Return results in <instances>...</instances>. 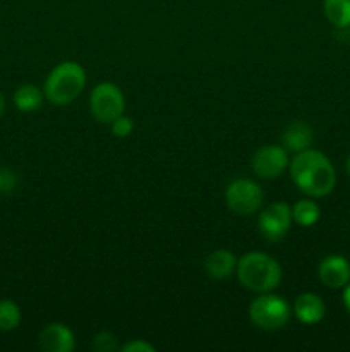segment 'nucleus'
Here are the masks:
<instances>
[{
  "instance_id": "obj_1",
  "label": "nucleus",
  "mask_w": 350,
  "mask_h": 352,
  "mask_svg": "<svg viewBox=\"0 0 350 352\" xmlns=\"http://www.w3.org/2000/svg\"><path fill=\"white\" fill-rule=\"evenodd\" d=\"M288 170L294 184L312 198L328 196L336 184V172L329 158L311 148L295 153L288 164Z\"/></svg>"
},
{
  "instance_id": "obj_2",
  "label": "nucleus",
  "mask_w": 350,
  "mask_h": 352,
  "mask_svg": "<svg viewBox=\"0 0 350 352\" xmlns=\"http://www.w3.org/2000/svg\"><path fill=\"white\" fill-rule=\"evenodd\" d=\"M235 274L244 287L259 294L275 291L283 277L280 263L261 251H249L237 260Z\"/></svg>"
},
{
  "instance_id": "obj_3",
  "label": "nucleus",
  "mask_w": 350,
  "mask_h": 352,
  "mask_svg": "<svg viewBox=\"0 0 350 352\" xmlns=\"http://www.w3.org/2000/svg\"><path fill=\"white\" fill-rule=\"evenodd\" d=\"M86 88V71L74 60H65L55 65L43 85L45 98L54 105L62 107L74 102Z\"/></svg>"
},
{
  "instance_id": "obj_4",
  "label": "nucleus",
  "mask_w": 350,
  "mask_h": 352,
  "mask_svg": "<svg viewBox=\"0 0 350 352\" xmlns=\"http://www.w3.org/2000/svg\"><path fill=\"white\" fill-rule=\"evenodd\" d=\"M292 308L283 298L271 292L257 296L249 306V318L261 330H280L288 323Z\"/></svg>"
},
{
  "instance_id": "obj_5",
  "label": "nucleus",
  "mask_w": 350,
  "mask_h": 352,
  "mask_svg": "<svg viewBox=\"0 0 350 352\" xmlns=\"http://www.w3.org/2000/svg\"><path fill=\"white\" fill-rule=\"evenodd\" d=\"M89 110L102 124H112L126 112V98L122 89L113 82H100L89 95Z\"/></svg>"
},
{
  "instance_id": "obj_6",
  "label": "nucleus",
  "mask_w": 350,
  "mask_h": 352,
  "mask_svg": "<svg viewBox=\"0 0 350 352\" xmlns=\"http://www.w3.org/2000/svg\"><path fill=\"white\" fill-rule=\"evenodd\" d=\"M263 199V189L250 179H237L225 189V203L235 215H253L261 208Z\"/></svg>"
},
{
  "instance_id": "obj_7",
  "label": "nucleus",
  "mask_w": 350,
  "mask_h": 352,
  "mask_svg": "<svg viewBox=\"0 0 350 352\" xmlns=\"http://www.w3.org/2000/svg\"><path fill=\"white\" fill-rule=\"evenodd\" d=\"M292 206L287 203L277 201L263 210L257 217V229L264 239L278 243L288 234L292 226Z\"/></svg>"
},
{
  "instance_id": "obj_8",
  "label": "nucleus",
  "mask_w": 350,
  "mask_h": 352,
  "mask_svg": "<svg viewBox=\"0 0 350 352\" xmlns=\"http://www.w3.org/2000/svg\"><path fill=\"white\" fill-rule=\"evenodd\" d=\"M288 164H290L288 151L281 144H264L253 155V160H250L254 174L266 181L280 177Z\"/></svg>"
},
{
  "instance_id": "obj_9",
  "label": "nucleus",
  "mask_w": 350,
  "mask_h": 352,
  "mask_svg": "<svg viewBox=\"0 0 350 352\" xmlns=\"http://www.w3.org/2000/svg\"><path fill=\"white\" fill-rule=\"evenodd\" d=\"M38 347L45 352H72L75 349L74 333L64 323H50L38 336Z\"/></svg>"
},
{
  "instance_id": "obj_10",
  "label": "nucleus",
  "mask_w": 350,
  "mask_h": 352,
  "mask_svg": "<svg viewBox=\"0 0 350 352\" xmlns=\"http://www.w3.org/2000/svg\"><path fill=\"white\" fill-rule=\"evenodd\" d=\"M319 280L329 289H343L350 282V263L340 254H331L319 263Z\"/></svg>"
},
{
  "instance_id": "obj_11",
  "label": "nucleus",
  "mask_w": 350,
  "mask_h": 352,
  "mask_svg": "<svg viewBox=\"0 0 350 352\" xmlns=\"http://www.w3.org/2000/svg\"><path fill=\"white\" fill-rule=\"evenodd\" d=\"M292 313H294L295 318L301 323H304V325H316V323H319L325 318L326 305L318 294L304 292V294H301L295 299Z\"/></svg>"
},
{
  "instance_id": "obj_12",
  "label": "nucleus",
  "mask_w": 350,
  "mask_h": 352,
  "mask_svg": "<svg viewBox=\"0 0 350 352\" xmlns=\"http://www.w3.org/2000/svg\"><path fill=\"white\" fill-rule=\"evenodd\" d=\"M280 141L285 150L292 151V153H299V151L311 148L312 141H314V133H312L309 124L295 120V122H290L285 127Z\"/></svg>"
},
{
  "instance_id": "obj_13",
  "label": "nucleus",
  "mask_w": 350,
  "mask_h": 352,
  "mask_svg": "<svg viewBox=\"0 0 350 352\" xmlns=\"http://www.w3.org/2000/svg\"><path fill=\"white\" fill-rule=\"evenodd\" d=\"M237 270V258L229 250H216L205 260V272L215 280H225Z\"/></svg>"
},
{
  "instance_id": "obj_14",
  "label": "nucleus",
  "mask_w": 350,
  "mask_h": 352,
  "mask_svg": "<svg viewBox=\"0 0 350 352\" xmlns=\"http://www.w3.org/2000/svg\"><path fill=\"white\" fill-rule=\"evenodd\" d=\"M14 105L19 112L30 113L36 112L38 109H41L45 100L43 89H40L34 85H23L14 91Z\"/></svg>"
},
{
  "instance_id": "obj_15",
  "label": "nucleus",
  "mask_w": 350,
  "mask_h": 352,
  "mask_svg": "<svg viewBox=\"0 0 350 352\" xmlns=\"http://www.w3.org/2000/svg\"><path fill=\"white\" fill-rule=\"evenodd\" d=\"M323 10L336 30L350 26V0H325Z\"/></svg>"
},
{
  "instance_id": "obj_16",
  "label": "nucleus",
  "mask_w": 350,
  "mask_h": 352,
  "mask_svg": "<svg viewBox=\"0 0 350 352\" xmlns=\"http://www.w3.org/2000/svg\"><path fill=\"white\" fill-rule=\"evenodd\" d=\"M319 217H321V210L312 199H299L292 206V220L302 227H312L318 223Z\"/></svg>"
},
{
  "instance_id": "obj_17",
  "label": "nucleus",
  "mask_w": 350,
  "mask_h": 352,
  "mask_svg": "<svg viewBox=\"0 0 350 352\" xmlns=\"http://www.w3.org/2000/svg\"><path fill=\"white\" fill-rule=\"evenodd\" d=\"M21 320L23 315L16 302L9 299L0 301V332H12L21 325Z\"/></svg>"
},
{
  "instance_id": "obj_18",
  "label": "nucleus",
  "mask_w": 350,
  "mask_h": 352,
  "mask_svg": "<svg viewBox=\"0 0 350 352\" xmlns=\"http://www.w3.org/2000/svg\"><path fill=\"white\" fill-rule=\"evenodd\" d=\"M93 349L98 352H112L117 349V337L112 332H100L93 339Z\"/></svg>"
},
{
  "instance_id": "obj_19",
  "label": "nucleus",
  "mask_w": 350,
  "mask_h": 352,
  "mask_svg": "<svg viewBox=\"0 0 350 352\" xmlns=\"http://www.w3.org/2000/svg\"><path fill=\"white\" fill-rule=\"evenodd\" d=\"M110 127H112L113 136L124 140V138L130 136V133H132V129H134V122L130 117L120 116V117H117L112 124H110Z\"/></svg>"
},
{
  "instance_id": "obj_20",
  "label": "nucleus",
  "mask_w": 350,
  "mask_h": 352,
  "mask_svg": "<svg viewBox=\"0 0 350 352\" xmlns=\"http://www.w3.org/2000/svg\"><path fill=\"white\" fill-rule=\"evenodd\" d=\"M120 351L122 352H154V347L151 346L150 342H146V340H130V342L124 344L122 347H120Z\"/></svg>"
},
{
  "instance_id": "obj_21",
  "label": "nucleus",
  "mask_w": 350,
  "mask_h": 352,
  "mask_svg": "<svg viewBox=\"0 0 350 352\" xmlns=\"http://www.w3.org/2000/svg\"><path fill=\"white\" fill-rule=\"evenodd\" d=\"M2 175H3L2 192L12 191V189L16 188V175H14L10 170H5V168H3V170H2Z\"/></svg>"
},
{
  "instance_id": "obj_22",
  "label": "nucleus",
  "mask_w": 350,
  "mask_h": 352,
  "mask_svg": "<svg viewBox=\"0 0 350 352\" xmlns=\"http://www.w3.org/2000/svg\"><path fill=\"white\" fill-rule=\"evenodd\" d=\"M343 305H345L347 311L350 313V282L343 287Z\"/></svg>"
},
{
  "instance_id": "obj_23",
  "label": "nucleus",
  "mask_w": 350,
  "mask_h": 352,
  "mask_svg": "<svg viewBox=\"0 0 350 352\" xmlns=\"http://www.w3.org/2000/svg\"><path fill=\"white\" fill-rule=\"evenodd\" d=\"M336 36L340 38V40L347 41V43H350V26L349 28H343V30H336Z\"/></svg>"
},
{
  "instance_id": "obj_24",
  "label": "nucleus",
  "mask_w": 350,
  "mask_h": 352,
  "mask_svg": "<svg viewBox=\"0 0 350 352\" xmlns=\"http://www.w3.org/2000/svg\"><path fill=\"white\" fill-rule=\"evenodd\" d=\"M3 112H5V98H3L2 91H0V119H2Z\"/></svg>"
},
{
  "instance_id": "obj_25",
  "label": "nucleus",
  "mask_w": 350,
  "mask_h": 352,
  "mask_svg": "<svg viewBox=\"0 0 350 352\" xmlns=\"http://www.w3.org/2000/svg\"><path fill=\"white\" fill-rule=\"evenodd\" d=\"M2 184H3V175H2V168H0V192H2Z\"/></svg>"
},
{
  "instance_id": "obj_26",
  "label": "nucleus",
  "mask_w": 350,
  "mask_h": 352,
  "mask_svg": "<svg viewBox=\"0 0 350 352\" xmlns=\"http://www.w3.org/2000/svg\"><path fill=\"white\" fill-rule=\"evenodd\" d=\"M347 170H349V175H350V157H349V160H347Z\"/></svg>"
}]
</instances>
